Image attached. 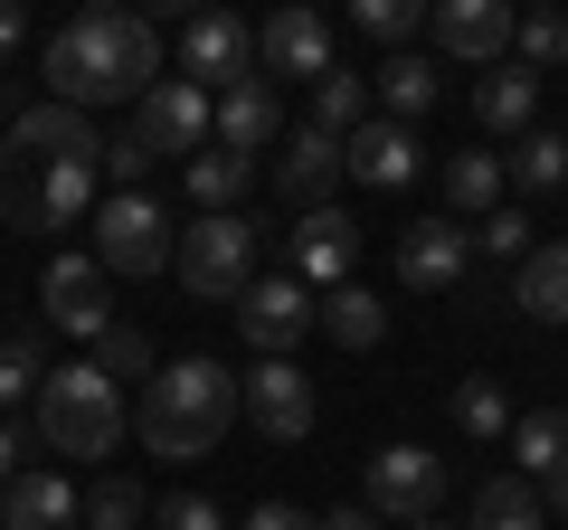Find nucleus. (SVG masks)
I'll list each match as a JSON object with an SVG mask.
<instances>
[{
	"label": "nucleus",
	"instance_id": "4c0bfd02",
	"mask_svg": "<svg viewBox=\"0 0 568 530\" xmlns=\"http://www.w3.org/2000/svg\"><path fill=\"white\" fill-rule=\"evenodd\" d=\"M152 530H227V511L209 492H171V502H152Z\"/></svg>",
	"mask_w": 568,
	"mask_h": 530
},
{
	"label": "nucleus",
	"instance_id": "9d476101",
	"mask_svg": "<svg viewBox=\"0 0 568 530\" xmlns=\"http://www.w3.org/2000/svg\"><path fill=\"white\" fill-rule=\"evenodd\" d=\"M465 275H474V227L465 218L398 227V285L407 294H465Z\"/></svg>",
	"mask_w": 568,
	"mask_h": 530
},
{
	"label": "nucleus",
	"instance_id": "f03ea898",
	"mask_svg": "<svg viewBox=\"0 0 568 530\" xmlns=\"http://www.w3.org/2000/svg\"><path fill=\"white\" fill-rule=\"evenodd\" d=\"M39 77H48V104H77V114H95V104H142L162 85V39H152V20H133V10H77V20L48 39Z\"/></svg>",
	"mask_w": 568,
	"mask_h": 530
},
{
	"label": "nucleus",
	"instance_id": "dca6fc26",
	"mask_svg": "<svg viewBox=\"0 0 568 530\" xmlns=\"http://www.w3.org/2000/svg\"><path fill=\"white\" fill-rule=\"evenodd\" d=\"M351 256H361V227L342 218V208H313V218H294V237H284V275L313 294L351 285Z\"/></svg>",
	"mask_w": 568,
	"mask_h": 530
},
{
	"label": "nucleus",
	"instance_id": "37998d69",
	"mask_svg": "<svg viewBox=\"0 0 568 530\" xmlns=\"http://www.w3.org/2000/svg\"><path fill=\"white\" fill-rule=\"evenodd\" d=\"M0 114H10V123L29 114V104H20V77H0Z\"/></svg>",
	"mask_w": 568,
	"mask_h": 530
},
{
	"label": "nucleus",
	"instance_id": "b1692460",
	"mask_svg": "<svg viewBox=\"0 0 568 530\" xmlns=\"http://www.w3.org/2000/svg\"><path fill=\"white\" fill-rule=\"evenodd\" d=\"M503 152H455V162H446V200H455V218H493V208H503Z\"/></svg>",
	"mask_w": 568,
	"mask_h": 530
},
{
	"label": "nucleus",
	"instance_id": "f3484780",
	"mask_svg": "<svg viewBox=\"0 0 568 530\" xmlns=\"http://www.w3.org/2000/svg\"><path fill=\"white\" fill-rule=\"evenodd\" d=\"M426 29H436V48L446 58H465V67H503L511 58V0H436L426 10Z\"/></svg>",
	"mask_w": 568,
	"mask_h": 530
},
{
	"label": "nucleus",
	"instance_id": "a19ab883",
	"mask_svg": "<svg viewBox=\"0 0 568 530\" xmlns=\"http://www.w3.org/2000/svg\"><path fill=\"white\" fill-rule=\"evenodd\" d=\"M20 483V427H10V417H0V492Z\"/></svg>",
	"mask_w": 568,
	"mask_h": 530
},
{
	"label": "nucleus",
	"instance_id": "a18cd8bd",
	"mask_svg": "<svg viewBox=\"0 0 568 530\" xmlns=\"http://www.w3.org/2000/svg\"><path fill=\"white\" fill-rule=\"evenodd\" d=\"M417 530H446V521H417Z\"/></svg>",
	"mask_w": 568,
	"mask_h": 530
},
{
	"label": "nucleus",
	"instance_id": "79ce46f5",
	"mask_svg": "<svg viewBox=\"0 0 568 530\" xmlns=\"http://www.w3.org/2000/svg\"><path fill=\"white\" fill-rule=\"evenodd\" d=\"M29 39V20H20V0H0V58H10V48Z\"/></svg>",
	"mask_w": 568,
	"mask_h": 530
},
{
	"label": "nucleus",
	"instance_id": "1a4fd4ad",
	"mask_svg": "<svg viewBox=\"0 0 568 530\" xmlns=\"http://www.w3.org/2000/svg\"><path fill=\"white\" fill-rule=\"evenodd\" d=\"M237 332L256 342V360H294V342L323 332V294L294 285V275H256V285L237 294Z\"/></svg>",
	"mask_w": 568,
	"mask_h": 530
},
{
	"label": "nucleus",
	"instance_id": "2f4dec72",
	"mask_svg": "<svg viewBox=\"0 0 568 530\" xmlns=\"http://www.w3.org/2000/svg\"><path fill=\"white\" fill-rule=\"evenodd\" d=\"M39 388H48V342L39 332H10V342H0V408H20Z\"/></svg>",
	"mask_w": 568,
	"mask_h": 530
},
{
	"label": "nucleus",
	"instance_id": "6e6552de",
	"mask_svg": "<svg viewBox=\"0 0 568 530\" xmlns=\"http://www.w3.org/2000/svg\"><path fill=\"white\" fill-rule=\"evenodd\" d=\"M95 265H104V275H133V285H142V275H162V265H171V218L142 200V190H114V200L95 208Z\"/></svg>",
	"mask_w": 568,
	"mask_h": 530
},
{
	"label": "nucleus",
	"instance_id": "f704fd0d",
	"mask_svg": "<svg viewBox=\"0 0 568 530\" xmlns=\"http://www.w3.org/2000/svg\"><path fill=\"white\" fill-rule=\"evenodd\" d=\"M511 48H521V67H530V77H540V67H568V20H559V10H521Z\"/></svg>",
	"mask_w": 568,
	"mask_h": 530
},
{
	"label": "nucleus",
	"instance_id": "cd10ccee",
	"mask_svg": "<svg viewBox=\"0 0 568 530\" xmlns=\"http://www.w3.org/2000/svg\"><path fill=\"white\" fill-rule=\"evenodd\" d=\"M474 530H549V502L530 483H511V473H493V483L474 492Z\"/></svg>",
	"mask_w": 568,
	"mask_h": 530
},
{
	"label": "nucleus",
	"instance_id": "aec40b11",
	"mask_svg": "<svg viewBox=\"0 0 568 530\" xmlns=\"http://www.w3.org/2000/svg\"><path fill=\"white\" fill-rule=\"evenodd\" d=\"M85 521V492L67 473H20L0 492V530H77Z\"/></svg>",
	"mask_w": 568,
	"mask_h": 530
},
{
	"label": "nucleus",
	"instance_id": "4468645a",
	"mask_svg": "<svg viewBox=\"0 0 568 530\" xmlns=\"http://www.w3.org/2000/svg\"><path fill=\"white\" fill-rule=\"evenodd\" d=\"M104 285H114V275H104L95 256H48V275H39V304H48V323L58 332H77V342H104V332H114V304H104Z\"/></svg>",
	"mask_w": 568,
	"mask_h": 530
},
{
	"label": "nucleus",
	"instance_id": "f8f14e48",
	"mask_svg": "<svg viewBox=\"0 0 568 530\" xmlns=\"http://www.w3.org/2000/svg\"><path fill=\"white\" fill-rule=\"evenodd\" d=\"M237 398H246V427L275 436V446H304L313 417H323V408H313V379H304L294 360H256V369L237 379Z\"/></svg>",
	"mask_w": 568,
	"mask_h": 530
},
{
	"label": "nucleus",
	"instance_id": "ddd939ff",
	"mask_svg": "<svg viewBox=\"0 0 568 530\" xmlns=\"http://www.w3.org/2000/svg\"><path fill=\"white\" fill-rule=\"evenodd\" d=\"M256 77L265 85H323L332 77V20L323 10H275V20L256 29Z\"/></svg>",
	"mask_w": 568,
	"mask_h": 530
},
{
	"label": "nucleus",
	"instance_id": "473e14b6",
	"mask_svg": "<svg viewBox=\"0 0 568 530\" xmlns=\"http://www.w3.org/2000/svg\"><path fill=\"white\" fill-rule=\"evenodd\" d=\"M351 29H361V39H379V48H407L426 29V0H361V10H351Z\"/></svg>",
	"mask_w": 568,
	"mask_h": 530
},
{
	"label": "nucleus",
	"instance_id": "5701e85b",
	"mask_svg": "<svg viewBox=\"0 0 568 530\" xmlns=\"http://www.w3.org/2000/svg\"><path fill=\"white\" fill-rule=\"evenodd\" d=\"M246 190H256V162H246V152H227V143L190 152V200H200V218H227Z\"/></svg>",
	"mask_w": 568,
	"mask_h": 530
},
{
	"label": "nucleus",
	"instance_id": "412c9836",
	"mask_svg": "<svg viewBox=\"0 0 568 530\" xmlns=\"http://www.w3.org/2000/svg\"><path fill=\"white\" fill-rule=\"evenodd\" d=\"M474 114L493 123V133H511V143H521L530 123H540V77H530V67H484V85H474Z\"/></svg>",
	"mask_w": 568,
	"mask_h": 530
},
{
	"label": "nucleus",
	"instance_id": "a211bd4d",
	"mask_svg": "<svg viewBox=\"0 0 568 530\" xmlns=\"http://www.w3.org/2000/svg\"><path fill=\"white\" fill-rule=\"evenodd\" d=\"M342 162H351V181H361V190H407V181H417V133L388 123V114H369L361 133L342 143Z\"/></svg>",
	"mask_w": 568,
	"mask_h": 530
},
{
	"label": "nucleus",
	"instance_id": "58836bf2",
	"mask_svg": "<svg viewBox=\"0 0 568 530\" xmlns=\"http://www.w3.org/2000/svg\"><path fill=\"white\" fill-rule=\"evenodd\" d=\"M237 530H313V511H294V502H256Z\"/></svg>",
	"mask_w": 568,
	"mask_h": 530
},
{
	"label": "nucleus",
	"instance_id": "bb28decb",
	"mask_svg": "<svg viewBox=\"0 0 568 530\" xmlns=\"http://www.w3.org/2000/svg\"><path fill=\"white\" fill-rule=\"evenodd\" d=\"M511 465L540 473V483H549V473H568V408H530L521 427H511Z\"/></svg>",
	"mask_w": 568,
	"mask_h": 530
},
{
	"label": "nucleus",
	"instance_id": "7c9ffc66",
	"mask_svg": "<svg viewBox=\"0 0 568 530\" xmlns=\"http://www.w3.org/2000/svg\"><path fill=\"white\" fill-rule=\"evenodd\" d=\"M313 123H323V133H342V143H351V133H361V123H369V77H351V67H332V77L313 85Z\"/></svg>",
	"mask_w": 568,
	"mask_h": 530
},
{
	"label": "nucleus",
	"instance_id": "72a5a7b5",
	"mask_svg": "<svg viewBox=\"0 0 568 530\" xmlns=\"http://www.w3.org/2000/svg\"><path fill=\"white\" fill-rule=\"evenodd\" d=\"M142 521H152V502H142L123 473H104V483L85 492V530H142Z\"/></svg>",
	"mask_w": 568,
	"mask_h": 530
},
{
	"label": "nucleus",
	"instance_id": "4be33fe9",
	"mask_svg": "<svg viewBox=\"0 0 568 530\" xmlns=\"http://www.w3.org/2000/svg\"><path fill=\"white\" fill-rule=\"evenodd\" d=\"M511 304H521L530 323H559L568 332V237L559 246H530V256L511 265Z\"/></svg>",
	"mask_w": 568,
	"mask_h": 530
},
{
	"label": "nucleus",
	"instance_id": "39448f33",
	"mask_svg": "<svg viewBox=\"0 0 568 530\" xmlns=\"http://www.w3.org/2000/svg\"><path fill=\"white\" fill-rule=\"evenodd\" d=\"M123 427H133V408H123V388L104 379L95 360H58L39 388V436L58 455H85V465H104V455L123 446Z\"/></svg>",
	"mask_w": 568,
	"mask_h": 530
},
{
	"label": "nucleus",
	"instance_id": "6ab92c4d",
	"mask_svg": "<svg viewBox=\"0 0 568 530\" xmlns=\"http://www.w3.org/2000/svg\"><path fill=\"white\" fill-rule=\"evenodd\" d=\"M275 133H284V104H275V85H265V77L227 85V95H219V114H209V143L246 152V162H256V152L275 143Z\"/></svg>",
	"mask_w": 568,
	"mask_h": 530
},
{
	"label": "nucleus",
	"instance_id": "2eb2a0df",
	"mask_svg": "<svg viewBox=\"0 0 568 530\" xmlns=\"http://www.w3.org/2000/svg\"><path fill=\"white\" fill-rule=\"evenodd\" d=\"M351 181V162H342V133H323V123H294L284 133V162H275V190H284V208H332V190Z\"/></svg>",
	"mask_w": 568,
	"mask_h": 530
},
{
	"label": "nucleus",
	"instance_id": "c03bdc74",
	"mask_svg": "<svg viewBox=\"0 0 568 530\" xmlns=\"http://www.w3.org/2000/svg\"><path fill=\"white\" fill-rule=\"evenodd\" d=\"M540 502H549V511L568 521V473H549V492H540Z\"/></svg>",
	"mask_w": 568,
	"mask_h": 530
},
{
	"label": "nucleus",
	"instance_id": "423d86ee",
	"mask_svg": "<svg viewBox=\"0 0 568 530\" xmlns=\"http://www.w3.org/2000/svg\"><path fill=\"white\" fill-rule=\"evenodd\" d=\"M171 265H181V285L200 294V304H237L246 285H256V218H200L181 227V246H171Z\"/></svg>",
	"mask_w": 568,
	"mask_h": 530
},
{
	"label": "nucleus",
	"instance_id": "0eeeda50",
	"mask_svg": "<svg viewBox=\"0 0 568 530\" xmlns=\"http://www.w3.org/2000/svg\"><path fill=\"white\" fill-rule=\"evenodd\" d=\"M436 502H446V455H436V446H379V455H369L361 511L417 530V521H436Z\"/></svg>",
	"mask_w": 568,
	"mask_h": 530
},
{
	"label": "nucleus",
	"instance_id": "ea45409f",
	"mask_svg": "<svg viewBox=\"0 0 568 530\" xmlns=\"http://www.w3.org/2000/svg\"><path fill=\"white\" fill-rule=\"evenodd\" d=\"M313 530H379V511H361V502L351 511H313Z\"/></svg>",
	"mask_w": 568,
	"mask_h": 530
},
{
	"label": "nucleus",
	"instance_id": "f257e3e1",
	"mask_svg": "<svg viewBox=\"0 0 568 530\" xmlns=\"http://www.w3.org/2000/svg\"><path fill=\"white\" fill-rule=\"evenodd\" d=\"M104 190V133L77 104H29L10 133H0V227L48 237V227H77Z\"/></svg>",
	"mask_w": 568,
	"mask_h": 530
},
{
	"label": "nucleus",
	"instance_id": "a878e982",
	"mask_svg": "<svg viewBox=\"0 0 568 530\" xmlns=\"http://www.w3.org/2000/svg\"><path fill=\"white\" fill-rule=\"evenodd\" d=\"M323 332H332L342 350H369V342L388 332V304H379L369 285H332V294H323Z\"/></svg>",
	"mask_w": 568,
	"mask_h": 530
},
{
	"label": "nucleus",
	"instance_id": "e433bc0d",
	"mask_svg": "<svg viewBox=\"0 0 568 530\" xmlns=\"http://www.w3.org/2000/svg\"><path fill=\"white\" fill-rule=\"evenodd\" d=\"M95 369H104V379H142V388H152V342H142V332L133 323H114V332H104V342H95Z\"/></svg>",
	"mask_w": 568,
	"mask_h": 530
},
{
	"label": "nucleus",
	"instance_id": "7ed1b4c3",
	"mask_svg": "<svg viewBox=\"0 0 568 530\" xmlns=\"http://www.w3.org/2000/svg\"><path fill=\"white\" fill-rule=\"evenodd\" d=\"M237 417H246L237 369L171 360V369H152V388H142L133 436H142V455H162V465H200V455H219V436L237 427Z\"/></svg>",
	"mask_w": 568,
	"mask_h": 530
},
{
	"label": "nucleus",
	"instance_id": "393cba45",
	"mask_svg": "<svg viewBox=\"0 0 568 530\" xmlns=\"http://www.w3.org/2000/svg\"><path fill=\"white\" fill-rule=\"evenodd\" d=\"M503 181H511V190H568V133H549V123H530L521 143H511Z\"/></svg>",
	"mask_w": 568,
	"mask_h": 530
},
{
	"label": "nucleus",
	"instance_id": "9b49d317",
	"mask_svg": "<svg viewBox=\"0 0 568 530\" xmlns=\"http://www.w3.org/2000/svg\"><path fill=\"white\" fill-rule=\"evenodd\" d=\"M181 67H190V85H200V95H227V85L256 77V29L227 20V10H190V29H181Z\"/></svg>",
	"mask_w": 568,
	"mask_h": 530
},
{
	"label": "nucleus",
	"instance_id": "c9c22d12",
	"mask_svg": "<svg viewBox=\"0 0 568 530\" xmlns=\"http://www.w3.org/2000/svg\"><path fill=\"white\" fill-rule=\"evenodd\" d=\"M474 256H493V265H521L530 256V218H521V208H493V218H474Z\"/></svg>",
	"mask_w": 568,
	"mask_h": 530
},
{
	"label": "nucleus",
	"instance_id": "20e7f679",
	"mask_svg": "<svg viewBox=\"0 0 568 530\" xmlns=\"http://www.w3.org/2000/svg\"><path fill=\"white\" fill-rule=\"evenodd\" d=\"M209 114H219V95H200L190 77H162L152 95L133 104V133H123V143H104V181L133 190L142 171L171 162V152H181V162H190V152H209Z\"/></svg>",
	"mask_w": 568,
	"mask_h": 530
},
{
	"label": "nucleus",
	"instance_id": "c756f323",
	"mask_svg": "<svg viewBox=\"0 0 568 530\" xmlns=\"http://www.w3.org/2000/svg\"><path fill=\"white\" fill-rule=\"evenodd\" d=\"M455 427H465L474 446L511 436V427H521V417H511V388H503V379H465V388H455Z\"/></svg>",
	"mask_w": 568,
	"mask_h": 530
},
{
	"label": "nucleus",
	"instance_id": "c85d7f7f",
	"mask_svg": "<svg viewBox=\"0 0 568 530\" xmlns=\"http://www.w3.org/2000/svg\"><path fill=\"white\" fill-rule=\"evenodd\" d=\"M379 104H388V123H417L426 104H436V67H426L417 48H398V58L379 67Z\"/></svg>",
	"mask_w": 568,
	"mask_h": 530
}]
</instances>
